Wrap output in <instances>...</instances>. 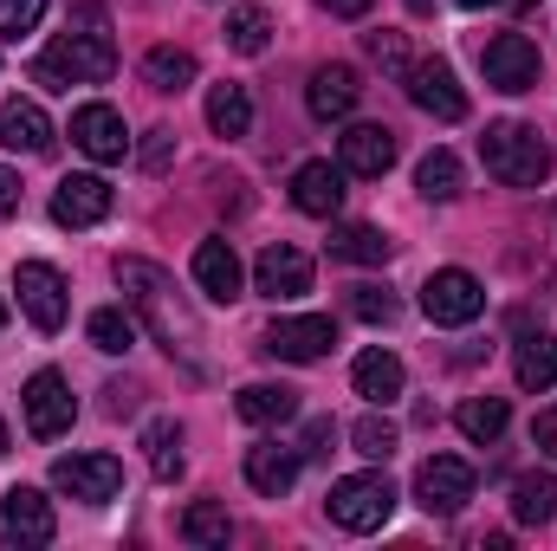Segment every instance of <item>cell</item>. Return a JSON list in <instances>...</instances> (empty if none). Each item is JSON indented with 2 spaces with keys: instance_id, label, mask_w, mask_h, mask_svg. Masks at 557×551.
<instances>
[{
  "instance_id": "19",
  "label": "cell",
  "mask_w": 557,
  "mask_h": 551,
  "mask_svg": "<svg viewBox=\"0 0 557 551\" xmlns=\"http://www.w3.org/2000/svg\"><path fill=\"white\" fill-rule=\"evenodd\" d=\"M292 208L331 221L344 208V162H298L292 169Z\"/></svg>"
},
{
  "instance_id": "17",
  "label": "cell",
  "mask_w": 557,
  "mask_h": 551,
  "mask_svg": "<svg viewBox=\"0 0 557 551\" xmlns=\"http://www.w3.org/2000/svg\"><path fill=\"white\" fill-rule=\"evenodd\" d=\"M72 143H78L91 162H124L131 131H124V118H117L111 105H78V111H72Z\"/></svg>"
},
{
  "instance_id": "18",
  "label": "cell",
  "mask_w": 557,
  "mask_h": 551,
  "mask_svg": "<svg viewBox=\"0 0 557 551\" xmlns=\"http://www.w3.org/2000/svg\"><path fill=\"white\" fill-rule=\"evenodd\" d=\"M357 98H363L357 65H318V72H311V85H305V105H311V118H318V124L350 118V111H357Z\"/></svg>"
},
{
  "instance_id": "36",
  "label": "cell",
  "mask_w": 557,
  "mask_h": 551,
  "mask_svg": "<svg viewBox=\"0 0 557 551\" xmlns=\"http://www.w3.org/2000/svg\"><path fill=\"white\" fill-rule=\"evenodd\" d=\"M350 441H357V454H363V461H389V454H396V441H403V428H396L389 415L370 409V415H357Z\"/></svg>"
},
{
  "instance_id": "30",
  "label": "cell",
  "mask_w": 557,
  "mask_h": 551,
  "mask_svg": "<svg viewBox=\"0 0 557 551\" xmlns=\"http://www.w3.org/2000/svg\"><path fill=\"white\" fill-rule=\"evenodd\" d=\"M143 454H149V474L156 480H182V428L169 415L143 421Z\"/></svg>"
},
{
  "instance_id": "31",
  "label": "cell",
  "mask_w": 557,
  "mask_h": 551,
  "mask_svg": "<svg viewBox=\"0 0 557 551\" xmlns=\"http://www.w3.org/2000/svg\"><path fill=\"white\" fill-rule=\"evenodd\" d=\"M512 519H519V526H552L557 519V480L552 474H525V480L512 487Z\"/></svg>"
},
{
  "instance_id": "44",
  "label": "cell",
  "mask_w": 557,
  "mask_h": 551,
  "mask_svg": "<svg viewBox=\"0 0 557 551\" xmlns=\"http://www.w3.org/2000/svg\"><path fill=\"white\" fill-rule=\"evenodd\" d=\"M318 7H324V13H337V20H363L376 0H318Z\"/></svg>"
},
{
  "instance_id": "12",
  "label": "cell",
  "mask_w": 557,
  "mask_h": 551,
  "mask_svg": "<svg viewBox=\"0 0 557 551\" xmlns=\"http://www.w3.org/2000/svg\"><path fill=\"white\" fill-rule=\"evenodd\" d=\"M52 500L39 493V487H13L7 500H0V546H20V551H33V546H52Z\"/></svg>"
},
{
  "instance_id": "20",
  "label": "cell",
  "mask_w": 557,
  "mask_h": 551,
  "mask_svg": "<svg viewBox=\"0 0 557 551\" xmlns=\"http://www.w3.org/2000/svg\"><path fill=\"white\" fill-rule=\"evenodd\" d=\"M195 285H201V292H208L214 305L240 298V254H234V241L208 234V241L195 247Z\"/></svg>"
},
{
  "instance_id": "16",
  "label": "cell",
  "mask_w": 557,
  "mask_h": 551,
  "mask_svg": "<svg viewBox=\"0 0 557 551\" xmlns=\"http://www.w3.org/2000/svg\"><path fill=\"white\" fill-rule=\"evenodd\" d=\"M253 292H267V298H305L311 292V254H298V247H285L273 241L260 260H253Z\"/></svg>"
},
{
  "instance_id": "7",
  "label": "cell",
  "mask_w": 557,
  "mask_h": 551,
  "mask_svg": "<svg viewBox=\"0 0 557 551\" xmlns=\"http://www.w3.org/2000/svg\"><path fill=\"white\" fill-rule=\"evenodd\" d=\"M20 409H26V428H33L39 441H59V434L78 421V396H72V383H65L59 370H33L26 390H20Z\"/></svg>"
},
{
  "instance_id": "27",
  "label": "cell",
  "mask_w": 557,
  "mask_h": 551,
  "mask_svg": "<svg viewBox=\"0 0 557 551\" xmlns=\"http://www.w3.org/2000/svg\"><path fill=\"white\" fill-rule=\"evenodd\" d=\"M234 409H240V421H253V428L292 421V415H298V390H285V383H247V390L234 396Z\"/></svg>"
},
{
  "instance_id": "24",
  "label": "cell",
  "mask_w": 557,
  "mask_h": 551,
  "mask_svg": "<svg viewBox=\"0 0 557 551\" xmlns=\"http://www.w3.org/2000/svg\"><path fill=\"white\" fill-rule=\"evenodd\" d=\"M331 254L350 260V267H383V260L396 254V241H389L383 228H370V221H337V228H331Z\"/></svg>"
},
{
  "instance_id": "15",
  "label": "cell",
  "mask_w": 557,
  "mask_h": 551,
  "mask_svg": "<svg viewBox=\"0 0 557 551\" xmlns=\"http://www.w3.org/2000/svg\"><path fill=\"white\" fill-rule=\"evenodd\" d=\"M337 162H344V175H363V182L389 175V162H396V131H389V124H350V131L337 137Z\"/></svg>"
},
{
  "instance_id": "26",
  "label": "cell",
  "mask_w": 557,
  "mask_h": 551,
  "mask_svg": "<svg viewBox=\"0 0 557 551\" xmlns=\"http://www.w3.org/2000/svg\"><path fill=\"white\" fill-rule=\"evenodd\" d=\"M208 131L214 137H247L253 131V98H247V85H214L208 91Z\"/></svg>"
},
{
  "instance_id": "41",
  "label": "cell",
  "mask_w": 557,
  "mask_h": 551,
  "mask_svg": "<svg viewBox=\"0 0 557 551\" xmlns=\"http://www.w3.org/2000/svg\"><path fill=\"white\" fill-rule=\"evenodd\" d=\"M324 454H331V421H311L298 441V461H324Z\"/></svg>"
},
{
  "instance_id": "8",
  "label": "cell",
  "mask_w": 557,
  "mask_h": 551,
  "mask_svg": "<svg viewBox=\"0 0 557 551\" xmlns=\"http://www.w3.org/2000/svg\"><path fill=\"white\" fill-rule=\"evenodd\" d=\"M480 65H486V85L506 91V98H519V91L539 85V46L525 33H493L480 46Z\"/></svg>"
},
{
  "instance_id": "34",
  "label": "cell",
  "mask_w": 557,
  "mask_h": 551,
  "mask_svg": "<svg viewBox=\"0 0 557 551\" xmlns=\"http://www.w3.org/2000/svg\"><path fill=\"white\" fill-rule=\"evenodd\" d=\"M85 338L104 351V357H124L131 344H137V318L124 311V305H104V311H91V325H85Z\"/></svg>"
},
{
  "instance_id": "35",
  "label": "cell",
  "mask_w": 557,
  "mask_h": 551,
  "mask_svg": "<svg viewBox=\"0 0 557 551\" xmlns=\"http://www.w3.org/2000/svg\"><path fill=\"white\" fill-rule=\"evenodd\" d=\"M416 188L428 201H454V195H460V156H454V149H428L421 169H416Z\"/></svg>"
},
{
  "instance_id": "43",
  "label": "cell",
  "mask_w": 557,
  "mask_h": 551,
  "mask_svg": "<svg viewBox=\"0 0 557 551\" xmlns=\"http://www.w3.org/2000/svg\"><path fill=\"white\" fill-rule=\"evenodd\" d=\"M7 215H20V175L13 169H0V221Z\"/></svg>"
},
{
  "instance_id": "21",
  "label": "cell",
  "mask_w": 557,
  "mask_h": 551,
  "mask_svg": "<svg viewBox=\"0 0 557 551\" xmlns=\"http://www.w3.org/2000/svg\"><path fill=\"white\" fill-rule=\"evenodd\" d=\"M247 487L267 493V500H285L298 487V448H278V441H253L247 448Z\"/></svg>"
},
{
  "instance_id": "3",
  "label": "cell",
  "mask_w": 557,
  "mask_h": 551,
  "mask_svg": "<svg viewBox=\"0 0 557 551\" xmlns=\"http://www.w3.org/2000/svg\"><path fill=\"white\" fill-rule=\"evenodd\" d=\"M480 156H486V175L493 182H506V188H539L545 175H552V149L545 137L532 131V124H486V137H480Z\"/></svg>"
},
{
  "instance_id": "6",
  "label": "cell",
  "mask_w": 557,
  "mask_h": 551,
  "mask_svg": "<svg viewBox=\"0 0 557 551\" xmlns=\"http://www.w3.org/2000/svg\"><path fill=\"white\" fill-rule=\"evenodd\" d=\"M421 311H428V325H473L486 311V285L467 267H441L421 285Z\"/></svg>"
},
{
  "instance_id": "23",
  "label": "cell",
  "mask_w": 557,
  "mask_h": 551,
  "mask_svg": "<svg viewBox=\"0 0 557 551\" xmlns=\"http://www.w3.org/2000/svg\"><path fill=\"white\" fill-rule=\"evenodd\" d=\"M350 383H357V396H370L376 409H389V403L403 396L409 370H403V357H396V351H363V357L350 364Z\"/></svg>"
},
{
  "instance_id": "4",
  "label": "cell",
  "mask_w": 557,
  "mask_h": 551,
  "mask_svg": "<svg viewBox=\"0 0 557 551\" xmlns=\"http://www.w3.org/2000/svg\"><path fill=\"white\" fill-rule=\"evenodd\" d=\"M324 513H331L344 532H376V526H389V513H396V487H389V474H344V480L331 487Z\"/></svg>"
},
{
  "instance_id": "28",
  "label": "cell",
  "mask_w": 557,
  "mask_h": 551,
  "mask_svg": "<svg viewBox=\"0 0 557 551\" xmlns=\"http://www.w3.org/2000/svg\"><path fill=\"white\" fill-rule=\"evenodd\" d=\"M506 421H512L506 396H467V403L454 409V428H460L467 441H480V448H493V441L506 434Z\"/></svg>"
},
{
  "instance_id": "9",
  "label": "cell",
  "mask_w": 557,
  "mask_h": 551,
  "mask_svg": "<svg viewBox=\"0 0 557 551\" xmlns=\"http://www.w3.org/2000/svg\"><path fill=\"white\" fill-rule=\"evenodd\" d=\"M416 500L428 513H441V519H454L467 500H473V467L460 461V454H428L416 467Z\"/></svg>"
},
{
  "instance_id": "46",
  "label": "cell",
  "mask_w": 557,
  "mask_h": 551,
  "mask_svg": "<svg viewBox=\"0 0 557 551\" xmlns=\"http://www.w3.org/2000/svg\"><path fill=\"white\" fill-rule=\"evenodd\" d=\"M0 454H7V421H0Z\"/></svg>"
},
{
  "instance_id": "39",
  "label": "cell",
  "mask_w": 557,
  "mask_h": 551,
  "mask_svg": "<svg viewBox=\"0 0 557 551\" xmlns=\"http://www.w3.org/2000/svg\"><path fill=\"white\" fill-rule=\"evenodd\" d=\"M350 311H357V318H370V325H389V318H396V292H383V285H357Z\"/></svg>"
},
{
  "instance_id": "42",
  "label": "cell",
  "mask_w": 557,
  "mask_h": 551,
  "mask_svg": "<svg viewBox=\"0 0 557 551\" xmlns=\"http://www.w3.org/2000/svg\"><path fill=\"white\" fill-rule=\"evenodd\" d=\"M532 448H539V454H552V461H557V409H545L539 421H532Z\"/></svg>"
},
{
  "instance_id": "38",
  "label": "cell",
  "mask_w": 557,
  "mask_h": 551,
  "mask_svg": "<svg viewBox=\"0 0 557 551\" xmlns=\"http://www.w3.org/2000/svg\"><path fill=\"white\" fill-rule=\"evenodd\" d=\"M46 20V0H0V39H20Z\"/></svg>"
},
{
  "instance_id": "10",
  "label": "cell",
  "mask_w": 557,
  "mask_h": 551,
  "mask_svg": "<svg viewBox=\"0 0 557 551\" xmlns=\"http://www.w3.org/2000/svg\"><path fill=\"white\" fill-rule=\"evenodd\" d=\"M403 85H409L416 111H428L434 124H460V118H467V91H460V78H454L447 59H421V65H409Z\"/></svg>"
},
{
  "instance_id": "45",
  "label": "cell",
  "mask_w": 557,
  "mask_h": 551,
  "mask_svg": "<svg viewBox=\"0 0 557 551\" xmlns=\"http://www.w3.org/2000/svg\"><path fill=\"white\" fill-rule=\"evenodd\" d=\"M454 7H506V0H454Z\"/></svg>"
},
{
  "instance_id": "14",
  "label": "cell",
  "mask_w": 557,
  "mask_h": 551,
  "mask_svg": "<svg viewBox=\"0 0 557 551\" xmlns=\"http://www.w3.org/2000/svg\"><path fill=\"white\" fill-rule=\"evenodd\" d=\"M111 182L104 175H65L59 188H52V221L59 228H98L104 215H111Z\"/></svg>"
},
{
  "instance_id": "1",
  "label": "cell",
  "mask_w": 557,
  "mask_h": 551,
  "mask_svg": "<svg viewBox=\"0 0 557 551\" xmlns=\"http://www.w3.org/2000/svg\"><path fill=\"white\" fill-rule=\"evenodd\" d=\"M117 285H124V298H131V311H137L143 325L156 331V344L169 351V357H182L195 377H201V325H195V311L175 298V279L162 273L156 260H137V254H117Z\"/></svg>"
},
{
  "instance_id": "11",
  "label": "cell",
  "mask_w": 557,
  "mask_h": 551,
  "mask_svg": "<svg viewBox=\"0 0 557 551\" xmlns=\"http://www.w3.org/2000/svg\"><path fill=\"white\" fill-rule=\"evenodd\" d=\"M13 292H20V311H26L39 331H59V325H65V311H72L65 279H59V267H46V260H20Z\"/></svg>"
},
{
  "instance_id": "22",
  "label": "cell",
  "mask_w": 557,
  "mask_h": 551,
  "mask_svg": "<svg viewBox=\"0 0 557 551\" xmlns=\"http://www.w3.org/2000/svg\"><path fill=\"white\" fill-rule=\"evenodd\" d=\"M0 149H20V156H46L52 149V124L33 98H7L0 105Z\"/></svg>"
},
{
  "instance_id": "33",
  "label": "cell",
  "mask_w": 557,
  "mask_h": 551,
  "mask_svg": "<svg viewBox=\"0 0 557 551\" xmlns=\"http://www.w3.org/2000/svg\"><path fill=\"white\" fill-rule=\"evenodd\" d=\"M221 39H227L240 59H260V52H267V39H273L267 7H234V13H227V26H221Z\"/></svg>"
},
{
  "instance_id": "5",
  "label": "cell",
  "mask_w": 557,
  "mask_h": 551,
  "mask_svg": "<svg viewBox=\"0 0 557 551\" xmlns=\"http://www.w3.org/2000/svg\"><path fill=\"white\" fill-rule=\"evenodd\" d=\"M52 487L78 506H111L124 493V461L117 454H59L52 461Z\"/></svg>"
},
{
  "instance_id": "2",
  "label": "cell",
  "mask_w": 557,
  "mask_h": 551,
  "mask_svg": "<svg viewBox=\"0 0 557 551\" xmlns=\"http://www.w3.org/2000/svg\"><path fill=\"white\" fill-rule=\"evenodd\" d=\"M39 85L52 91H72V85H104L117 72V46L104 33V13H85V33H59L46 52H39Z\"/></svg>"
},
{
  "instance_id": "25",
  "label": "cell",
  "mask_w": 557,
  "mask_h": 551,
  "mask_svg": "<svg viewBox=\"0 0 557 551\" xmlns=\"http://www.w3.org/2000/svg\"><path fill=\"white\" fill-rule=\"evenodd\" d=\"M512 377H519V390H552L557 383V338L552 331H525L512 344Z\"/></svg>"
},
{
  "instance_id": "40",
  "label": "cell",
  "mask_w": 557,
  "mask_h": 551,
  "mask_svg": "<svg viewBox=\"0 0 557 551\" xmlns=\"http://www.w3.org/2000/svg\"><path fill=\"white\" fill-rule=\"evenodd\" d=\"M137 156H143V169H169V156H175V137H169V131H149Z\"/></svg>"
},
{
  "instance_id": "37",
  "label": "cell",
  "mask_w": 557,
  "mask_h": 551,
  "mask_svg": "<svg viewBox=\"0 0 557 551\" xmlns=\"http://www.w3.org/2000/svg\"><path fill=\"white\" fill-rule=\"evenodd\" d=\"M363 46H370V59H376L389 78H409V65H416V59H409V39H403L396 26H376V33H363Z\"/></svg>"
},
{
  "instance_id": "32",
  "label": "cell",
  "mask_w": 557,
  "mask_h": 551,
  "mask_svg": "<svg viewBox=\"0 0 557 551\" xmlns=\"http://www.w3.org/2000/svg\"><path fill=\"white\" fill-rule=\"evenodd\" d=\"M182 539H188V546H208V551H227V539H234V519H227V506H214V500H195V506L182 513Z\"/></svg>"
},
{
  "instance_id": "13",
  "label": "cell",
  "mask_w": 557,
  "mask_h": 551,
  "mask_svg": "<svg viewBox=\"0 0 557 551\" xmlns=\"http://www.w3.org/2000/svg\"><path fill=\"white\" fill-rule=\"evenodd\" d=\"M331 344H337V325H331L324 311H305V318H278L273 331L260 338V351H267V357H285V364H318Z\"/></svg>"
},
{
  "instance_id": "29",
  "label": "cell",
  "mask_w": 557,
  "mask_h": 551,
  "mask_svg": "<svg viewBox=\"0 0 557 551\" xmlns=\"http://www.w3.org/2000/svg\"><path fill=\"white\" fill-rule=\"evenodd\" d=\"M143 78H149V91H188V85H195V52H182V46H149V52H143Z\"/></svg>"
}]
</instances>
